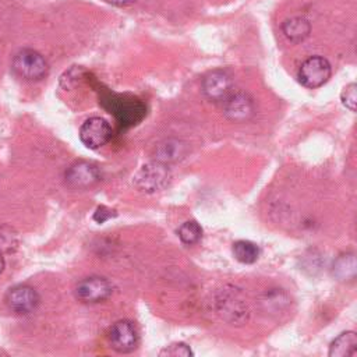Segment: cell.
<instances>
[{
    "label": "cell",
    "mask_w": 357,
    "mask_h": 357,
    "mask_svg": "<svg viewBox=\"0 0 357 357\" xmlns=\"http://www.w3.org/2000/svg\"><path fill=\"white\" fill-rule=\"evenodd\" d=\"M3 269H4V258H3V255L0 252V273L3 272Z\"/></svg>",
    "instance_id": "cb8c5ba5"
},
{
    "label": "cell",
    "mask_w": 357,
    "mask_h": 357,
    "mask_svg": "<svg viewBox=\"0 0 357 357\" xmlns=\"http://www.w3.org/2000/svg\"><path fill=\"white\" fill-rule=\"evenodd\" d=\"M112 138V127L103 117H89L79 127V139L89 149L106 145Z\"/></svg>",
    "instance_id": "8992f818"
},
{
    "label": "cell",
    "mask_w": 357,
    "mask_h": 357,
    "mask_svg": "<svg viewBox=\"0 0 357 357\" xmlns=\"http://www.w3.org/2000/svg\"><path fill=\"white\" fill-rule=\"evenodd\" d=\"M223 113L229 120L234 123H243L254 116L255 105L248 93L231 92L223 100Z\"/></svg>",
    "instance_id": "ba28073f"
},
{
    "label": "cell",
    "mask_w": 357,
    "mask_h": 357,
    "mask_svg": "<svg viewBox=\"0 0 357 357\" xmlns=\"http://www.w3.org/2000/svg\"><path fill=\"white\" fill-rule=\"evenodd\" d=\"M283 296H286V294H284L280 289H272L269 293L265 294V298L262 300V303L266 305V310H268V311H269L272 307H275V311H280V310H283V308L289 304L287 300H283V301H279V303H278V300L282 298Z\"/></svg>",
    "instance_id": "ffe728a7"
},
{
    "label": "cell",
    "mask_w": 357,
    "mask_h": 357,
    "mask_svg": "<svg viewBox=\"0 0 357 357\" xmlns=\"http://www.w3.org/2000/svg\"><path fill=\"white\" fill-rule=\"evenodd\" d=\"M231 252L238 262L250 265V264L257 262L261 251L255 243L248 241V240H238V241L233 243Z\"/></svg>",
    "instance_id": "e0dca14e"
},
{
    "label": "cell",
    "mask_w": 357,
    "mask_h": 357,
    "mask_svg": "<svg viewBox=\"0 0 357 357\" xmlns=\"http://www.w3.org/2000/svg\"><path fill=\"white\" fill-rule=\"evenodd\" d=\"M107 3H110V4H113V6H119V7H124V6H130V4H132L134 1H137V0H106Z\"/></svg>",
    "instance_id": "603a6c76"
},
{
    "label": "cell",
    "mask_w": 357,
    "mask_h": 357,
    "mask_svg": "<svg viewBox=\"0 0 357 357\" xmlns=\"http://www.w3.org/2000/svg\"><path fill=\"white\" fill-rule=\"evenodd\" d=\"M64 178L73 188H88L100 180V170L91 162L78 160L66 170Z\"/></svg>",
    "instance_id": "30bf717a"
},
{
    "label": "cell",
    "mask_w": 357,
    "mask_h": 357,
    "mask_svg": "<svg viewBox=\"0 0 357 357\" xmlns=\"http://www.w3.org/2000/svg\"><path fill=\"white\" fill-rule=\"evenodd\" d=\"M14 73L26 81H39L47 74V61L33 49H22L13 59Z\"/></svg>",
    "instance_id": "7a4b0ae2"
},
{
    "label": "cell",
    "mask_w": 357,
    "mask_h": 357,
    "mask_svg": "<svg viewBox=\"0 0 357 357\" xmlns=\"http://www.w3.org/2000/svg\"><path fill=\"white\" fill-rule=\"evenodd\" d=\"M282 31L290 42L298 43L308 38L311 32V24L304 17H293L282 24Z\"/></svg>",
    "instance_id": "9a60e30c"
},
{
    "label": "cell",
    "mask_w": 357,
    "mask_h": 357,
    "mask_svg": "<svg viewBox=\"0 0 357 357\" xmlns=\"http://www.w3.org/2000/svg\"><path fill=\"white\" fill-rule=\"evenodd\" d=\"M170 170L166 163L151 162L144 165L134 176V184L137 188L145 192H155L165 188L170 181Z\"/></svg>",
    "instance_id": "277c9868"
},
{
    "label": "cell",
    "mask_w": 357,
    "mask_h": 357,
    "mask_svg": "<svg viewBox=\"0 0 357 357\" xmlns=\"http://www.w3.org/2000/svg\"><path fill=\"white\" fill-rule=\"evenodd\" d=\"M218 315L230 325H243L250 318V308L243 291L236 286H225L215 297Z\"/></svg>",
    "instance_id": "6da1fadb"
},
{
    "label": "cell",
    "mask_w": 357,
    "mask_h": 357,
    "mask_svg": "<svg viewBox=\"0 0 357 357\" xmlns=\"http://www.w3.org/2000/svg\"><path fill=\"white\" fill-rule=\"evenodd\" d=\"M332 74L331 63L322 56H311L304 60L298 68L297 78L308 89H315L328 82Z\"/></svg>",
    "instance_id": "3957f363"
},
{
    "label": "cell",
    "mask_w": 357,
    "mask_h": 357,
    "mask_svg": "<svg viewBox=\"0 0 357 357\" xmlns=\"http://www.w3.org/2000/svg\"><path fill=\"white\" fill-rule=\"evenodd\" d=\"M233 81L229 73L223 70H213L202 79L204 95L213 102H223L233 91Z\"/></svg>",
    "instance_id": "8fae6325"
},
{
    "label": "cell",
    "mask_w": 357,
    "mask_h": 357,
    "mask_svg": "<svg viewBox=\"0 0 357 357\" xmlns=\"http://www.w3.org/2000/svg\"><path fill=\"white\" fill-rule=\"evenodd\" d=\"M159 356H172V357H190L194 356V351L190 349L188 344L183 342H176L169 346H166L163 350H160Z\"/></svg>",
    "instance_id": "d6986e66"
},
{
    "label": "cell",
    "mask_w": 357,
    "mask_h": 357,
    "mask_svg": "<svg viewBox=\"0 0 357 357\" xmlns=\"http://www.w3.org/2000/svg\"><path fill=\"white\" fill-rule=\"evenodd\" d=\"M112 103L114 105L113 112H114L116 117L120 119L121 123L134 124L145 113L144 105L134 98L124 99V98L119 96V99H113Z\"/></svg>",
    "instance_id": "7c38bea8"
},
{
    "label": "cell",
    "mask_w": 357,
    "mask_h": 357,
    "mask_svg": "<svg viewBox=\"0 0 357 357\" xmlns=\"http://www.w3.org/2000/svg\"><path fill=\"white\" fill-rule=\"evenodd\" d=\"M75 297L85 304H96L107 300L113 293V284L103 276H88L75 286Z\"/></svg>",
    "instance_id": "5b68a950"
},
{
    "label": "cell",
    "mask_w": 357,
    "mask_h": 357,
    "mask_svg": "<svg viewBox=\"0 0 357 357\" xmlns=\"http://www.w3.org/2000/svg\"><path fill=\"white\" fill-rule=\"evenodd\" d=\"M328 354L331 357H347L357 354V335L353 331L342 332L335 337L329 346Z\"/></svg>",
    "instance_id": "4fadbf2b"
},
{
    "label": "cell",
    "mask_w": 357,
    "mask_h": 357,
    "mask_svg": "<svg viewBox=\"0 0 357 357\" xmlns=\"http://www.w3.org/2000/svg\"><path fill=\"white\" fill-rule=\"evenodd\" d=\"M340 100L344 107H347L350 112L356 110L357 103V85L354 82L346 85L340 93Z\"/></svg>",
    "instance_id": "44dd1931"
},
{
    "label": "cell",
    "mask_w": 357,
    "mask_h": 357,
    "mask_svg": "<svg viewBox=\"0 0 357 357\" xmlns=\"http://www.w3.org/2000/svg\"><path fill=\"white\" fill-rule=\"evenodd\" d=\"M107 340L119 353H130L138 346V332L135 325L128 319H120L114 322L109 332Z\"/></svg>",
    "instance_id": "52a82bcc"
},
{
    "label": "cell",
    "mask_w": 357,
    "mask_h": 357,
    "mask_svg": "<svg viewBox=\"0 0 357 357\" xmlns=\"http://www.w3.org/2000/svg\"><path fill=\"white\" fill-rule=\"evenodd\" d=\"M185 153V144L178 139H166L158 145L155 158L162 163H172L180 160Z\"/></svg>",
    "instance_id": "2e32d148"
},
{
    "label": "cell",
    "mask_w": 357,
    "mask_h": 357,
    "mask_svg": "<svg viewBox=\"0 0 357 357\" xmlns=\"http://www.w3.org/2000/svg\"><path fill=\"white\" fill-rule=\"evenodd\" d=\"M6 303L11 311L20 315L31 314L39 305V294L36 290L26 284H18L8 290Z\"/></svg>",
    "instance_id": "9c48e42d"
},
{
    "label": "cell",
    "mask_w": 357,
    "mask_h": 357,
    "mask_svg": "<svg viewBox=\"0 0 357 357\" xmlns=\"http://www.w3.org/2000/svg\"><path fill=\"white\" fill-rule=\"evenodd\" d=\"M177 236L183 244L194 245L202 238V227L195 220H187L178 227Z\"/></svg>",
    "instance_id": "ac0fdd59"
},
{
    "label": "cell",
    "mask_w": 357,
    "mask_h": 357,
    "mask_svg": "<svg viewBox=\"0 0 357 357\" xmlns=\"http://www.w3.org/2000/svg\"><path fill=\"white\" fill-rule=\"evenodd\" d=\"M356 255L354 252L340 254L332 265V275L340 282H350L356 279Z\"/></svg>",
    "instance_id": "5bb4252c"
},
{
    "label": "cell",
    "mask_w": 357,
    "mask_h": 357,
    "mask_svg": "<svg viewBox=\"0 0 357 357\" xmlns=\"http://www.w3.org/2000/svg\"><path fill=\"white\" fill-rule=\"evenodd\" d=\"M114 216H116V211L109 209V208H106V206H99V208L96 209V212L93 213V220L98 222V223H103V222H106L107 219L114 218Z\"/></svg>",
    "instance_id": "7402d4cb"
}]
</instances>
